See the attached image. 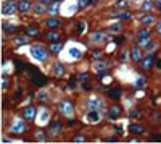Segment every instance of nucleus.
Instances as JSON below:
<instances>
[{
  "label": "nucleus",
  "mask_w": 161,
  "mask_h": 144,
  "mask_svg": "<svg viewBox=\"0 0 161 144\" xmlns=\"http://www.w3.org/2000/svg\"><path fill=\"white\" fill-rule=\"evenodd\" d=\"M110 29L113 32H118V31H121V25H113V26H110Z\"/></svg>",
  "instance_id": "ea45409f"
},
{
  "label": "nucleus",
  "mask_w": 161,
  "mask_h": 144,
  "mask_svg": "<svg viewBox=\"0 0 161 144\" xmlns=\"http://www.w3.org/2000/svg\"><path fill=\"white\" fill-rule=\"evenodd\" d=\"M156 68H161V60H156Z\"/></svg>",
  "instance_id": "8fccbe9b"
},
{
  "label": "nucleus",
  "mask_w": 161,
  "mask_h": 144,
  "mask_svg": "<svg viewBox=\"0 0 161 144\" xmlns=\"http://www.w3.org/2000/svg\"><path fill=\"white\" fill-rule=\"evenodd\" d=\"M137 115H139V112H137V110H131V117H132V118L137 117Z\"/></svg>",
  "instance_id": "a18cd8bd"
},
{
  "label": "nucleus",
  "mask_w": 161,
  "mask_h": 144,
  "mask_svg": "<svg viewBox=\"0 0 161 144\" xmlns=\"http://www.w3.org/2000/svg\"><path fill=\"white\" fill-rule=\"evenodd\" d=\"M47 97H48V96H47V93H39L37 99H39V100H47Z\"/></svg>",
  "instance_id": "58836bf2"
},
{
  "label": "nucleus",
  "mask_w": 161,
  "mask_h": 144,
  "mask_svg": "<svg viewBox=\"0 0 161 144\" xmlns=\"http://www.w3.org/2000/svg\"><path fill=\"white\" fill-rule=\"evenodd\" d=\"M58 37H60L58 31H50V32L45 34V39H47V41H50V42H56V41H58Z\"/></svg>",
  "instance_id": "4468645a"
},
{
  "label": "nucleus",
  "mask_w": 161,
  "mask_h": 144,
  "mask_svg": "<svg viewBox=\"0 0 161 144\" xmlns=\"http://www.w3.org/2000/svg\"><path fill=\"white\" fill-rule=\"evenodd\" d=\"M8 86V78H2V88L5 89Z\"/></svg>",
  "instance_id": "79ce46f5"
},
{
  "label": "nucleus",
  "mask_w": 161,
  "mask_h": 144,
  "mask_svg": "<svg viewBox=\"0 0 161 144\" xmlns=\"http://www.w3.org/2000/svg\"><path fill=\"white\" fill-rule=\"evenodd\" d=\"M23 115H24V118L26 120H34V117H36V107H32V105H27L24 108V112H23Z\"/></svg>",
  "instance_id": "0eeeda50"
},
{
  "label": "nucleus",
  "mask_w": 161,
  "mask_h": 144,
  "mask_svg": "<svg viewBox=\"0 0 161 144\" xmlns=\"http://www.w3.org/2000/svg\"><path fill=\"white\" fill-rule=\"evenodd\" d=\"M61 47H63V44H61V42H52V47H50V50H52V52H55V54H56V52H60V50H61Z\"/></svg>",
  "instance_id": "bb28decb"
},
{
  "label": "nucleus",
  "mask_w": 161,
  "mask_h": 144,
  "mask_svg": "<svg viewBox=\"0 0 161 144\" xmlns=\"http://www.w3.org/2000/svg\"><path fill=\"white\" fill-rule=\"evenodd\" d=\"M155 47H156V44H155L153 41H150V42H147V44H145V49H147V50H153Z\"/></svg>",
  "instance_id": "c9c22d12"
},
{
  "label": "nucleus",
  "mask_w": 161,
  "mask_h": 144,
  "mask_svg": "<svg viewBox=\"0 0 161 144\" xmlns=\"http://www.w3.org/2000/svg\"><path fill=\"white\" fill-rule=\"evenodd\" d=\"M145 86V78H137V83H135V89H142Z\"/></svg>",
  "instance_id": "c756f323"
},
{
  "label": "nucleus",
  "mask_w": 161,
  "mask_h": 144,
  "mask_svg": "<svg viewBox=\"0 0 161 144\" xmlns=\"http://www.w3.org/2000/svg\"><path fill=\"white\" fill-rule=\"evenodd\" d=\"M90 3H97V0H90Z\"/></svg>",
  "instance_id": "603ef678"
},
{
  "label": "nucleus",
  "mask_w": 161,
  "mask_h": 144,
  "mask_svg": "<svg viewBox=\"0 0 161 144\" xmlns=\"http://www.w3.org/2000/svg\"><path fill=\"white\" fill-rule=\"evenodd\" d=\"M58 108H60V112H61V113L68 115V117H70V115H73V105H71L70 102H61Z\"/></svg>",
  "instance_id": "423d86ee"
},
{
  "label": "nucleus",
  "mask_w": 161,
  "mask_h": 144,
  "mask_svg": "<svg viewBox=\"0 0 161 144\" xmlns=\"http://www.w3.org/2000/svg\"><path fill=\"white\" fill-rule=\"evenodd\" d=\"M152 23H155V18H153L152 15H145V16H142V25H145V26L148 25V26H150Z\"/></svg>",
  "instance_id": "5701e85b"
},
{
  "label": "nucleus",
  "mask_w": 161,
  "mask_h": 144,
  "mask_svg": "<svg viewBox=\"0 0 161 144\" xmlns=\"http://www.w3.org/2000/svg\"><path fill=\"white\" fill-rule=\"evenodd\" d=\"M61 130V123L60 122H55L53 125L50 126V130H48V133L50 135H58V131Z\"/></svg>",
  "instance_id": "6ab92c4d"
},
{
  "label": "nucleus",
  "mask_w": 161,
  "mask_h": 144,
  "mask_svg": "<svg viewBox=\"0 0 161 144\" xmlns=\"http://www.w3.org/2000/svg\"><path fill=\"white\" fill-rule=\"evenodd\" d=\"M68 54H70L71 59H79V57H80V50L76 49V47H73V49H70V52H68Z\"/></svg>",
  "instance_id": "b1692460"
},
{
  "label": "nucleus",
  "mask_w": 161,
  "mask_h": 144,
  "mask_svg": "<svg viewBox=\"0 0 161 144\" xmlns=\"http://www.w3.org/2000/svg\"><path fill=\"white\" fill-rule=\"evenodd\" d=\"M84 141H85L84 136H77V138H76V142H84Z\"/></svg>",
  "instance_id": "c03bdc74"
},
{
  "label": "nucleus",
  "mask_w": 161,
  "mask_h": 144,
  "mask_svg": "<svg viewBox=\"0 0 161 144\" xmlns=\"http://www.w3.org/2000/svg\"><path fill=\"white\" fill-rule=\"evenodd\" d=\"M111 18H118V20H129L131 18V13L129 11H119V13H113Z\"/></svg>",
  "instance_id": "f3484780"
},
{
  "label": "nucleus",
  "mask_w": 161,
  "mask_h": 144,
  "mask_svg": "<svg viewBox=\"0 0 161 144\" xmlns=\"http://www.w3.org/2000/svg\"><path fill=\"white\" fill-rule=\"evenodd\" d=\"M156 8L161 11V0H156Z\"/></svg>",
  "instance_id": "49530a36"
},
{
  "label": "nucleus",
  "mask_w": 161,
  "mask_h": 144,
  "mask_svg": "<svg viewBox=\"0 0 161 144\" xmlns=\"http://www.w3.org/2000/svg\"><path fill=\"white\" fill-rule=\"evenodd\" d=\"M153 62H155V55L148 54V55L145 57V59L142 60V63H140V68H142V70H148V68H152Z\"/></svg>",
  "instance_id": "20e7f679"
},
{
  "label": "nucleus",
  "mask_w": 161,
  "mask_h": 144,
  "mask_svg": "<svg viewBox=\"0 0 161 144\" xmlns=\"http://www.w3.org/2000/svg\"><path fill=\"white\" fill-rule=\"evenodd\" d=\"M32 10H34V13H36V15H42V13H45V10H47V8H45V3L44 2H40V3L34 5Z\"/></svg>",
  "instance_id": "ddd939ff"
},
{
  "label": "nucleus",
  "mask_w": 161,
  "mask_h": 144,
  "mask_svg": "<svg viewBox=\"0 0 161 144\" xmlns=\"http://www.w3.org/2000/svg\"><path fill=\"white\" fill-rule=\"evenodd\" d=\"M3 29L13 32V31H16V26H13V25H3Z\"/></svg>",
  "instance_id": "f704fd0d"
},
{
  "label": "nucleus",
  "mask_w": 161,
  "mask_h": 144,
  "mask_svg": "<svg viewBox=\"0 0 161 144\" xmlns=\"http://www.w3.org/2000/svg\"><path fill=\"white\" fill-rule=\"evenodd\" d=\"M116 7H118V8H121V10L126 8V7H127V0H118Z\"/></svg>",
  "instance_id": "473e14b6"
},
{
  "label": "nucleus",
  "mask_w": 161,
  "mask_h": 144,
  "mask_svg": "<svg viewBox=\"0 0 161 144\" xmlns=\"http://www.w3.org/2000/svg\"><path fill=\"white\" fill-rule=\"evenodd\" d=\"M31 55L36 60H39V62L47 60V50H45L44 47H40V45H34V47H31Z\"/></svg>",
  "instance_id": "f257e3e1"
},
{
  "label": "nucleus",
  "mask_w": 161,
  "mask_h": 144,
  "mask_svg": "<svg viewBox=\"0 0 161 144\" xmlns=\"http://www.w3.org/2000/svg\"><path fill=\"white\" fill-rule=\"evenodd\" d=\"M77 79H79V81H87L89 74L87 73H80V74H77Z\"/></svg>",
  "instance_id": "72a5a7b5"
},
{
  "label": "nucleus",
  "mask_w": 161,
  "mask_h": 144,
  "mask_svg": "<svg viewBox=\"0 0 161 144\" xmlns=\"http://www.w3.org/2000/svg\"><path fill=\"white\" fill-rule=\"evenodd\" d=\"M84 29H85V23L80 21L79 25H77V32H79V34H80V32H84Z\"/></svg>",
  "instance_id": "4c0bfd02"
},
{
  "label": "nucleus",
  "mask_w": 161,
  "mask_h": 144,
  "mask_svg": "<svg viewBox=\"0 0 161 144\" xmlns=\"http://www.w3.org/2000/svg\"><path fill=\"white\" fill-rule=\"evenodd\" d=\"M89 2H90V0H79V8H84V7H87V5H89Z\"/></svg>",
  "instance_id": "e433bc0d"
},
{
  "label": "nucleus",
  "mask_w": 161,
  "mask_h": 144,
  "mask_svg": "<svg viewBox=\"0 0 161 144\" xmlns=\"http://www.w3.org/2000/svg\"><path fill=\"white\" fill-rule=\"evenodd\" d=\"M142 8L145 10V11H147V10H152V8H153V2H150V0H147V2L142 5Z\"/></svg>",
  "instance_id": "2f4dec72"
},
{
  "label": "nucleus",
  "mask_w": 161,
  "mask_h": 144,
  "mask_svg": "<svg viewBox=\"0 0 161 144\" xmlns=\"http://www.w3.org/2000/svg\"><path fill=\"white\" fill-rule=\"evenodd\" d=\"M119 113H121L119 105H111V107H110V110H108V117L114 120V118H118V117H119Z\"/></svg>",
  "instance_id": "1a4fd4ad"
},
{
  "label": "nucleus",
  "mask_w": 161,
  "mask_h": 144,
  "mask_svg": "<svg viewBox=\"0 0 161 144\" xmlns=\"http://www.w3.org/2000/svg\"><path fill=\"white\" fill-rule=\"evenodd\" d=\"M137 39H139V45H145L150 39V31L148 29H140L137 32Z\"/></svg>",
  "instance_id": "7ed1b4c3"
},
{
  "label": "nucleus",
  "mask_w": 161,
  "mask_h": 144,
  "mask_svg": "<svg viewBox=\"0 0 161 144\" xmlns=\"http://www.w3.org/2000/svg\"><path fill=\"white\" fill-rule=\"evenodd\" d=\"M98 105H102V100L97 99V97H92V99L89 100V108H90V110H97Z\"/></svg>",
  "instance_id": "dca6fc26"
},
{
  "label": "nucleus",
  "mask_w": 161,
  "mask_h": 144,
  "mask_svg": "<svg viewBox=\"0 0 161 144\" xmlns=\"http://www.w3.org/2000/svg\"><path fill=\"white\" fill-rule=\"evenodd\" d=\"M129 131H131V133H134V135H142L143 133V126L142 125H137V123H132L129 126Z\"/></svg>",
  "instance_id": "f8f14e48"
},
{
  "label": "nucleus",
  "mask_w": 161,
  "mask_h": 144,
  "mask_svg": "<svg viewBox=\"0 0 161 144\" xmlns=\"http://www.w3.org/2000/svg\"><path fill=\"white\" fill-rule=\"evenodd\" d=\"M27 34L29 36H39V28L37 26H27Z\"/></svg>",
  "instance_id": "393cba45"
},
{
  "label": "nucleus",
  "mask_w": 161,
  "mask_h": 144,
  "mask_svg": "<svg viewBox=\"0 0 161 144\" xmlns=\"http://www.w3.org/2000/svg\"><path fill=\"white\" fill-rule=\"evenodd\" d=\"M40 2H44V3H48V2H50V0H40Z\"/></svg>",
  "instance_id": "3c124183"
},
{
  "label": "nucleus",
  "mask_w": 161,
  "mask_h": 144,
  "mask_svg": "<svg viewBox=\"0 0 161 144\" xmlns=\"http://www.w3.org/2000/svg\"><path fill=\"white\" fill-rule=\"evenodd\" d=\"M108 96H110L111 99H119V97H121V89H119V88L110 89V91H108Z\"/></svg>",
  "instance_id": "412c9836"
},
{
  "label": "nucleus",
  "mask_w": 161,
  "mask_h": 144,
  "mask_svg": "<svg viewBox=\"0 0 161 144\" xmlns=\"http://www.w3.org/2000/svg\"><path fill=\"white\" fill-rule=\"evenodd\" d=\"M60 25H61V21L58 18H48L47 20V26L48 28H58Z\"/></svg>",
  "instance_id": "aec40b11"
},
{
  "label": "nucleus",
  "mask_w": 161,
  "mask_h": 144,
  "mask_svg": "<svg viewBox=\"0 0 161 144\" xmlns=\"http://www.w3.org/2000/svg\"><path fill=\"white\" fill-rule=\"evenodd\" d=\"M32 81H34V84H37V86H44L45 83H47V78H44L42 74L36 73V74L32 76Z\"/></svg>",
  "instance_id": "9d476101"
},
{
  "label": "nucleus",
  "mask_w": 161,
  "mask_h": 144,
  "mask_svg": "<svg viewBox=\"0 0 161 144\" xmlns=\"http://www.w3.org/2000/svg\"><path fill=\"white\" fill-rule=\"evenodd\" d=\"M85 118H87L89 123H97V122H100V113L97 112V110H90Z\"/></svg>",
  "instance_id": "6e6552de"
},
{
  "label": "nucleus",
  "mask_w": 161,
  "mask_h": 144,
  "mask_svg": "<svg viewBox=\"0 0 161 144\" xmlns=\"http://www.w3.org/2000/svg\"><path fill=\"white\" fill-rule=\"evenodd\" d=\"M105 68H106V63H102V62L95 63V70L97 71H105Z\"/></svg>",
  "instance_id": "7c9ffc66"
},
{
  "label": "nucleus",
  "mask_w": 161,
  "mask_h": 144,
  "mask_svg": "<svg viewBox=\"0 0 161 144\" xmlns=\"http://www.w3.org/2000/svg\"><path fill=\"white\" fill-rule=\"evenodd\" d=\"M92 57H94L95 60H98V59H100V52H94V54H92Z\"/></svg>",
  "instance_id": "37998d69"
},
{
  "label": "nucleus",
  "mask_w": 161,
  "mask_h": 144,
  "mask_svg": "<svg viewBox=\"0 0 161 144\" xmlns=\"http://www.w3.org/2000/svg\"><path fill=\"white\" fill-rule=\"evenodd\" d=\"M53 73L56 74V76H61V74L65 73V70H63V65H55V66H53Z\"/></svg>",
  "instance_id": "c85d7f7f"
},
{
  "label": "nucleus",
  "mask_w": 161,
  "mask_h": 144,
  "mask_svg": "<svg viewBox=\"0 0 161 144\" xmlns=\"http://www.w3.org/2000/svg\"><path fill=\"white\" fill-rule=\"evenodd\" d=\"M37 139L39 141H45V136H44L42 131H37Z\"/></svg>",
  "instance_id": "a19ab883"
},
{
  "label": "nucleus",
  "mask_w": 161,
  "mask_h": 144,
  "mask_svg": "<svg viewBox=\"0 0 161 144\" xmlns=\"http://www.w3.org/2000/svg\"><path fill=\"white\" fill-rule=\"evenodd\" d=\"M153 139H155V141H161V136H159V135H155Z\"/></svg>",
  "instance_id": "de8ad7c7"
},
{
  "label": "nucleus",
  "mask_w": 161,
  "mask_h": 144,
  "mask_svg": "<svg viewBox=\"0 0 161 144\" xmlns=\"http://www.w3.org/2000/svg\"><path fill=\"white\" fill-rule=\"evenodd\" d=\"M13 42H15L16 45H23V44L27 42V37H26V36H18V37H15Z\"/></svg>",
  "instance_id": "a878e982"
},
{
  "label": "nucleus",
  "mask_w": 161,
  "mask_h": 144,
  "mask_svg": "<svg viewBox=\"0 0 161 144\" xmlns=\"http://www.w3.org/2000/svg\"><path fill=\"white\" fill-rule=\"evenodd\" d=\"M47 11H48V13H50L52 16H55L56 13H58V0H56L55 3H52V7H48V8H47Z\"/></svg>",
  "instance_id": "4be33fe9"
},
{
  "label": "nucleus",
  "mask_w": 161,
  "mask_h": 144,
  "mask_svg": "<svg viewBox=\"0 0 161 144\" xmlns=\"http://www.w3.org/2000/svg\"><path fill=\"white\" fill-rule=\"evenodd\" d=\"M156 31H158V32H161V21L156 25Z\"/></svg>",
  "instance_id": "09e8293b"
},
{
  "label": "nucleus",
  "mask_w": 161,
  "mask_h": 144,
  "mask_svg": "<svg viewBox=\"0 0 161 144\" xmlns=\"http://www.w3.org/2000/svg\"><path fill=\"white\" fill-rule=\"evenodd\" d=\"M16 10H18V3H16L15 0H7L2 7V13L3 15H13Z\"/></svg>",
  "instance_id": "f03ea898"
},
{
  "label": "nucleus",
  "mask_w": 161,
  "mask_h": 144,
  "mask_svg": "<svg viewBox=\"0 0 161 144\" xmlns=\"http://www.w3.org/2000/svg\"><path fill=\"white\" fill-rule=\"evenodd\" d=\"M131 59L134 60V62H140L142 60V54H140V49L139 47L131 50Z\"/></svg>",
  "instance_id": "2eb2a0df"
},
{
  "label": "nucleus",
  "mask_w": 161,
  "mask_h": 144,
  "mask_svg": "<svg viewBox=\"0 0 161 144\" xmlns=\"http://www.w3.org/2000/svg\"><path fill=\"white\" fill-rule=\"evenodd\" d=\"M29 8H31L29 0H21V2L18 3V11H21V13H24V11H27Z\"/></svg>",
  "instance_id": "9b49d317"
},
{
  "label": "nucleus",
  "mask_w": 161,
  "mask_h": 144,
  "mask_svg": "<svg viewBox=\"0 0 161 144\" xmlns=\"http://www.w3.org/2000/svg\"><path fill=\"white\" fill-rule=\"evenodd\" d=\"M90 39H92L94 42H100V41H105L106 36H105L103 32H94V34L90 36Z\"/></svg>",
  "instance_id": "a211bd4d"
},
{
  "label": "nucleus",
  "mask_w": 161,
  "mask_h": 144,
  "mask_svg": "<svg viewBox=\"0 0 161 144\" xmlns=\"http://www.w3.org/2000/svg\"><path fill=\"white\" fill-rule=\"evenodd\" d=\"M26 130L24 126V122H21V120H16V122L13 123V126H11V133L18 135V133H23V131Z\"/></svg>",
  "instance_id": "39448f33"
},
{
  "label": "nucleus",
  "mask_w": 161,
  "mask_h": 144,
  "mask_svg": "<svg viewBox=\"0 0 161 144\" xmlns=\"http://www.w3.org/2000/svg\"><path fill=\"white\" fill-rule=\"evenodd\" d=\"M48 117H50V112H48V110H44L42 113H40V120H39V122H40V123H45V122L48 120Z\"/></svg>",
  "instance_id": "cd10ccee"
}]
</instances>
